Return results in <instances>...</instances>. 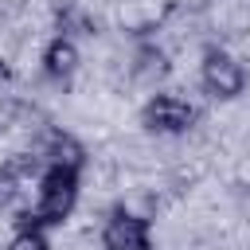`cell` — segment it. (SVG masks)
<instances>
[{
	"instance_id": "6da1fadb",
	"label": "cell",
	"mask_w": 250,
	"mask_h": 250,
	"mask_svg": "<svg viewBox=\"0 0 250 250\" xmlns=\"http://www.w3.org/2000/svg\"><path fill=\"white\" fill-rule=\"evenodd\" d=\"M78 203V172L66 168H43L39 184H35V199L27 203V211L20 215L23 227H55L62 223Z\"/></svg>"
},
{
	"instance_id": "7a4b0ae2",
	"label": "cell",
	"mask_w": 250,
	"mask_h": 250,
	"mask_svg": "<svg viewBox=\"0 0 250 250\" xmlns=\"http://www.w3.org/2000/svg\"><path fill=\"white\" fill-rule=\"evenodd\" d=\"M199 82H203V90L215 94V98H238V94L246 90V70H242V62H238L230 51L211 47V51L203 55V62H199Z\"/></svg>"
},
{
	"instance_id": "3957f363",
	"label": "cell",
	"mask_w": 250,
	"mask_h": 250,
	"mask_svg": "<svg viewBox=\"0 0 250 250\" xmlns=\"http://www.w3.org/2000/svg\"><path fill=\"white\" fill-rule=\"evenodd\" d=\"M195 121V105H188L176 94H156L141 109V125L152 133H188Z\"/></svg>"
},
{
	"instance_id": "277c9868",
	"label": "cell",
	"mask_w": 250,
	"mask_h": 250,
	"mask_svg": "<svg viewBox=\"0 0 250 250\" xmlns=\"http://www.w3.org/2000/svg\"><path fill=\"white\" fill-rule=\"evenodd\" d=\"M102 246L105 250H148L152 246L148 219H141L133 211H113L102 227Z\"/></svg>"
},
{
	"instance_id": "5b68a950",
	"label": "cell",
	"mask_w": 250,
	"mask_h": 250,
	"mask_svg": "<svg viewBox=\"0 0 250 250\" xmlns=\"http://www.w3.org/2000/svg\"><path fill=\"white\" fill-rule=\"evenodd\" d=\"M39 160H43V168L82 172L86 152H82V145H78L70 133H47V141H43V148H39Z\"/></svg>"
},
{
	"instance_id": "8992f818",
	"label": "cell",
	"mask_w": 250,
	"mask_h": 250,
	"mask_svg": "<svg viewBox=\"0 0 250 250\" xmlns=\"http://www.w3.org/2000/svg\"><path fill=\"white\" fill-rule=\"evenodd\" d=\"M43 70H47V78H59V82L70 78L78 70V43L70 35H55L43 51Z\"/></svg>"
},
{
	"instance_id": "52a82bcc",
	"label": "cell",
	"mask_w": 250,
	"mask_h": 250,
	"mask_svg": "<svg viewBox=\"0 0 250 250\" xmlns=\"http://www.w3.org/2000/svg\"><path fill=\"white\" fill-rule=\"evenodd\" d=\"M4 250H51V242H47L43 227H20V230L8 238Z\"/></svg>"
}]
</instances>
